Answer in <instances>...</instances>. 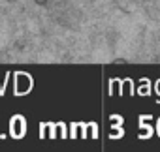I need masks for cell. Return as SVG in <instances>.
I'll list each match as a JSON object with an SVG mask.
<instances>
[{
    "label": "cell",
    "mask_w": 160,
    "mask_h": 152,
    "mask_svg": "<svg viewBox=\"0 0 160 152\" xmlns=\"http://www.w3.org/2000/svg\"><path fill=\"white\" fill-rule=\"evenodd\" d=\"M32 2H34L36 6H47V4H49V0H32Z\"/></svg>",
    "instance_id": "cell-1"
}]
</instances>
